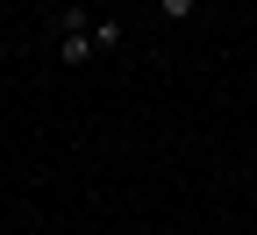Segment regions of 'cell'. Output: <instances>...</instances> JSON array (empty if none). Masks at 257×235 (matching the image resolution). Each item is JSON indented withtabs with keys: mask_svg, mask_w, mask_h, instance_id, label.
<instances>
[{
	"mask_svg": "<svg viewBox=\"0 0 257 235\" xmlns=\"http://www.w3.org/2000/svg\"><path fill=\"white\" fill-rule=\"evenodd\" d=\"M93 8H57V64H93Z\"/></svg>",
	"mask_w": 257,
	"mask_h": 235,
	"instance_id": "cell-1",
	"label": "cell"
},
{
	"mask_svg": "<svg viewBox=\"0 0 257 235\" xmlns=\"http://www.w3.org/2000/svg\"><path fill=\"white\" fill-rule=\"evenodd\" d=\"M121 43H128V22H114V15L93 22V50H100V57H107V50H121Z\"/></svg>",
	"mask_w": 257,
	"mask_h": 235,
	"instance_id": "cell-2",
	"label": "cell"
},
{
	"mask_svg": "<svg viewBox=\"0 0 257 235\" xmlns=\"http://www.w3.org/2000/svg\"><path fill=\"white\" fill-rule=\"evenodd\" d=\"M193 8H200V0H157V15H165V22H186Z\"/></svg>",
	"mask_w": 257,
	"mask_h": 235,
	"instance_id": "cell-3",
	"label": "cell"
}]
</instances>
